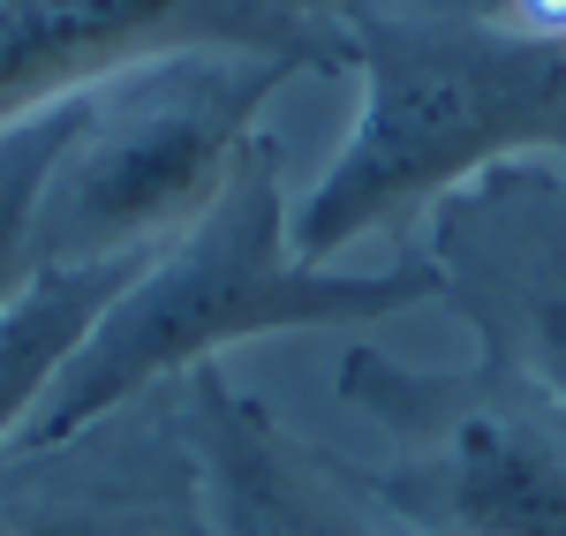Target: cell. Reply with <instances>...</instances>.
<instances>
[{
    "mask_svg": "<svg viewBox=\"0 0 566 536\" xmlns=\"http://www.w3.org/2000/svg\"><path fill=\"white\" fill-rule=\"evenodd\" d=\"M340 61L363 76L348 144L287 204L303 265H333L370 234H408L491 167H566V39L506 15L363 8L340 31Z\"/></svg>",
    "mask_w": 566,
    "mask_h": 536,
    "instance_id": "6da1fadb",
    "label": "cell"
},
{
    "mask_svg": "<svg viewBox=\"0 0 566 536\" xmlns=\"http://www.w3.org/2000/svg\"><path fill=\"white\" fill-rule=\"evenodd\" d=\"M438 272L416 265H303L287 242V189H280V144L258 136L242 167L227 175L212 212L181 227L167 250L98 311L84 348L61 362L53 393L23 423L8 453H53L76 431L122 416L129 401L175 386L205 362H227L272 333H317V325H378V317L431 303Z\"/></svg>",
    "mask_w": 566,
    "mask_h": 536,
    "instance_id": "7a4b0ae2",
    "label": "cell"
},
{
    "mask_svg": "<svg viewBox=\"0 0 566 536\" xmlns=\"http://www.w3.org/2000/svg\"><path fill=\"white\" fill-rule=\"evenodd\" d=\"M310 61L258 45H189L136 61L84 98L39 197V265H122L212 212L258 144V114Z\"/></svg>",
    "mask_w": 566,
    "mask_h": 536,
    "instance_id": "3957f363",
    "label": "cell"
},
{
    "mask_svg": "<svg viewBox=\"0 0 566 536\" xmlns=\"http://www.w3.org/2000/svg\"><path fill=\"white\" fill-rule=\"evenodd\" d=\"M340 393L386 431L363 469L423 536H566V401L483 356L416 370L386 348H348Z\"/></svg>",
    "mask_w": 566,
    "mask_h": 536,
    "instance_id": "277c9868",
    "label": "cell"
},
{
    "mask_svg": "<svg viewBox=\"0 0 566 536\" xmlns=\"http://www.w3.org/2000/svg\"><path fill=\"white\" fill-rule=\"evenodd\" d=\"M438 295L476 333V356L566 401V167L514 159L453 189L423 220Z\"/></svg>",
    "mask_w": 566,
    "mask_h": 536,
    "instance_id": "5b68a950",
    "label": "cell"
},
{
    "mask_svg": "<svg viewBox=\"0 0 566 536\" xmlns=\"http://www.w3.org/2000/svg\"><path fill=\"white\" fill-rule=\"evenodd\" d=\"M189 45H258L340 69L333 45L295 31L264 0H0V136L91 98L136 61Z\"/></svg>",
    "mask_w": 566,
    "mask_h": 536,
    "instance_id": "8992f818",
    "label": "cell"
},
{
    "mask_svg": "<svg viewBox=\"0 0 566 536\" xmlns=\"http://www.w3.org/2000/svg\"><path fill=\"white\" fill-rule=\"evenodd\" d=\"M181 431L205 469L212 536H423L363 461L303 439L227 362L181 378Z\"/></svg>",
    "mask_w": 566,
    "mask_h": 536,
    "instance_id": "52a82bcc",
    "label": "cell"
},
{
    "mask_svg": "<svg viewBox=\"0 0 566 536\" xmlns=\"http://www.w3.org/2000/svg\"><path fill=\"white\" fill-rule=\"evenodd\" d=\"M0 536H212L181 401H129L53 453H0Z\"/></svg>",
    "mask_w": 566,
    "mask_h": 536,
    "instance_id": "ba28073f",
    "label": "cell"
},
{
    "mask_svg": "<svg viewBox=\"0 0 566 536\" xmlns=\"http://www.w3.org/2000/svg\"><path fill=\"white\" fill-rule=\"evenodd\" d=\"M136 272H144V258H122V265H53L15 295V311L0 317V453L23 439V423L53 393L61 362L84 348L98 311L129 287Z\"/></svg>",
    "mask_w": 566,
    "mask_h": 536,
    "instance_id": "9c48e42d",
    "label": "cell"
},
{
    "mask_svg": "<svg viewBox=\"0 0 566 536\" xmlns=\"http://www.w3.org/2000/svg\"><path fill=\"white\" fill-rule=\"evenodd\" d=\"M76 122H84V98L0 136V317L15 311V295L45 272L39 265V197H45L53 159L69 151Z\"/></svg>",
    "mask_w": 566,
    "mask_h": 536,
    "instance_id": "30bf717a",
    "label": "cell"
},
{
    "mask_svg": "<svg viewBox=\"0 0 566 536\" xmlns=\"http://www.w3.org/2000/svg\"><path fill=\"white\" fill-rule=\"evenodd\" d=\"M264 8H280L295 31H310V39L333 45V31L348 23V15H363V8H438V15H499V0H264ZM340 53V45H333Z\"/></svg>",
    "mask_w": 566,
    "mask_h": 536,
    "instance_id": "8fae6325",
    "label": "cell"
}]
</instances>
